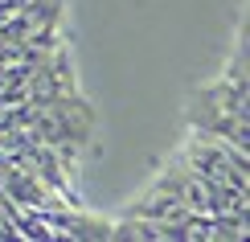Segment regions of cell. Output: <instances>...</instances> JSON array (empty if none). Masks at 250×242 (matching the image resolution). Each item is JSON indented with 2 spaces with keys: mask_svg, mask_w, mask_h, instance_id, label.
I'll return each instance as SVG.
<instances>
[{
  "mask_svg": "<svg viewBox=\"0 0 250 242\" xmlns=\"http://www.w3.org/2000/svg\"><path fill=\"white\" fill-rule=\"evenodd\" d=\"M176 156H181L193 173L213 176V181H226V185L246 189V193H250V160H246V148H234V144L217 140V135L193 132Z\"/></svg>",
  "mask_w": 250,
  "mask_h": 242,
  "instance_id": "6da1fadb",
  "label": "cell"
},
{
  "mask_svg": "<svg viewBox=\"0 0 250 242\" xmlns=\"http://www.w3.org/2000/svg\"><path fill=\"white\" fill-rule=\"evenodd\" d=\"M189 123H193V132L217 135V140L234 144V148H246V144H250V128H246L242 115L217 107V103L205 99L201 90H193V99H189Z\"/></svg>",
  "mask_w": 250,
  "mask_h": 242,
  "instance_id": "7a4b0ae2",
  "label": "cell"
}]
</instances>
